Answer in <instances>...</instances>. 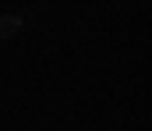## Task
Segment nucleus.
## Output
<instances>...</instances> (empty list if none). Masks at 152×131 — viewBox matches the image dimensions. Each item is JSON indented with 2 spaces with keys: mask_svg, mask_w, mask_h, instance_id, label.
<instances>
[{
  "mask_svg": "<svg viewBox=\"0 0 152 131\" xmlns=\"http://www.w3.org/2000/svg\"><path fill=\"white\" fill-rule=\"evenodd\" d=\"M21 18L18 14H0V39L7 43V39H18V32H21Z\"/></svg>",
  "mask_w": 152,
  "mask_h": 131,
  "instance_id": "nucleus-1",
  "label": "nucleus"
}]
</instances>
